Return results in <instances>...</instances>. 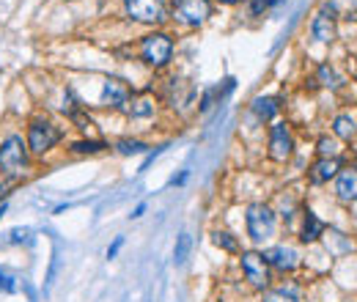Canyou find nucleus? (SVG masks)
Wrapping results in <instances>:
<instances>
[{"label":"nucleus","mask_w":357,"mask_h":302,"mask_svg":"<svg viewBox=\"0 0 357 302\" xmlns=\"http://www.w3.org/2000/svg\"><path fill=\"white\" fill-rule=\"evenodd\" d=\"M28 165V146L22 143L19 135H8L0 146V170L8 176L22 173V168Z\"/></svg>","instance_id":"obj_1"},{"label":"nucleus","mask_w":357,"mask_h":302,"mask_svg":"<svg viewBox=\"0 0 357 302\" xmlns=\"http://www.w3.org/2000/svg\"><path fill=\"white\" fill-rule=\"evenodd\" d=\"M141 55H143V61H146L148 66H154V69L165 66V64L171 61V55H173V42H171V36H165V33H151V36H146L141 44Z\"/></svg>","instance_id":"obj_2"},{"label":"nucleus","mask_w":357,"mask_h":302,"mask_svg":"<svg viewBox=\"0 0 357 302\" xmlns=\"http://www.w3.org/2000/svg\"><path fill=\"white\" fill-rule=\"evenodd\" d=\"M245 220H247V233H250L253 242H264V239H270L275 233V215L264 204L247 206V217Z\"/></svg>","instance_id":"obj_3"},{"label":"nucleus","mask_w":357,"mask_h":302,"mask_svg":"<svg viewBox=\"0 0 357 302\" xmlns=\"http://www.w3.org/2000/svg\"><path fill=\"white\" fill-rule=\"evenodd\" d=\"M209 14H212L209 0H176V8H173V17L184 25H193V28L204 25Z\"/></svg>","instance_id":"obj_4"},{"label":"nucleus","mask_w":357,"mask_h":302,"mask_svg":"<svg viewBox=\"0 0 357 302\" xmlns=\"http://www.w3.org/2000/svg\"><path fill=\"white\" fill-rule=\"evenodd\" d=\"M58 141H61V132L50 121H33L31 130H28V146H31V151H36V154L50 151Z\"/></svg>","instance_id":"obj_5"},{"label":"nucleus","mask_w":357,"mask_h":302,"mask_svg":"<svg viewBox=\"0 0 357 302\" xmlns=\"http://www.w3.org/2000/svg\"><path fill=\"white\" fill-rule=\"evenodd\" d=\"M242 269H245V278L256 286V289H267L270 286V264L261 253H242Z\"/></svg>","instance_id":"obj_6"},{"label":"nucleus","mask_w":357,"mask_h":302,"mask_svg":"<svg viewBox=\"0 0 357 302\" xmlns=\"http://www.w3.org/2000/svg\"><path fill=\"white\" fill-rule=\"evenodd\" d=\"M124 8L138 22H162L165 19V3L162 0H124Z\"/></svg>","instance_id":"obj_7"},{"label":"nucleus","mask_w":357,"mask_h":302,"mask_svg":"<svg viewBox=\"0 0 357 302\" xmlns=\"http://www.w3.org/2000/svg\"><path fill=\"white\" fill-rule=\"evenodd\" d=\"M291 149H294V141H291L286 124H275L272 132H270V157L284 162V159L291 157Z\"/></svg>","instance_id":"obj_8"},{"label":"nucleus","mask_w":357,"mask_h":302,"mask_svg":"<svg viewBox=\"0 0 357 302\" xmlns=\"http://www.w3.org/2000/svg\"><path fill=\"white\" fill-rule=\"evenodd\" d=\"M102 102L110 107H124L130 102V85L119 77L105 80V91H102Z\"/></svg>","instance_id":"obj_9"},{"label":"nucleus","mask_w":357,"mask_h":302,"mask_svg":"<svg viewBox=\"0 0 357 302\" xmlns=\"http://www.w3.org/2000/svg\"><path fill=\"white\" fill-rule=\"evenodd\" d=\"M336 193L341 201H355L357 198V168H347L338 173V181H336Z\"/></svg>","instance_id":"obj_10"},{"label":"nucleus","mask_w":357,"mask_h":302,"mask_svg":"<svg viewBox=\"0 0 357 302\" xmlns=\"http://www.w3.org/2000/svg\"><path fill=\"white\" fill-rule=\"evenodd\" d=\"M264 258H267V264L278 267L281 272H291L297 267V253L291 247H272L264 253Z\"/></svg>","instance_id":"obj_11"},{"label":"nucleus","mask_w":357,"mask_h":302,"mask_svg":"<svg viewBox=\"0 0 357 302\" xmlns=\"http://www.w3.org/2000/svg\"><path fill=\"white\" fill-rule=\"evenodd\" d=\"M338 170H341V165H338L336 157H322V159L311 168V181H316V184L330 181L333 176H338Z\"/></svg>","instance_id":"obj_12"},{"label":"nucleus","mask_w":357,"mask_h":302,"mask_svg":"<svg viewBox=\"0 0 357 302\" xmlns=\"http://www.w3.org/2000/svg\"><path fill=\"white\" fill-rule=\"evenodd\" d=\"M311 33H313V39L322 42V44L333 42V39H336V22H333V17H327L324 11L316 14V19H313V25H311Z\"/></svg>","instance_id":"obj_13"},{"label":"nucleus","mask_w":357,"mask_h":302,"mask_svg":"<svg viewBox=\"0 0 357 302\" xmlns=\"http://www.w3.org/2000/svg\"><path fill=\"white\" fill-rule=\"evenodd\" d=\"M324 231V223L313 215V212H305V223H302V242H316Z\"/></svg>","instance_id":"obj_14"},{"label":"nucleus","mask_w":357,"mask_h":302,"mask_svg":"<svg viewBox=\"0 0 357 302\" xmlns=\"http://www.w3.org/2000/svg\"><path fill=\"white\" fill-rule=\"evenodd\" d=\"M253 113H256L261 121H270V118L278 113V99H272V96H259V99L253 102Z\"/></svg>","instance_id":"obj_15"},{"label":"nucleus","mask_w":357,"mask_h":302,"mask_svg":"<svg viewBox=\"0 0 357 302\" xmlns=\"http://www.w3.org/2000/svg\"><path fill=\"white\" fill-rule=\"evenodd\" d=\"M333 130H336V135L338 138H344V141H352L357 132V124L352 116H336V121H333Z\"/></svg>","instance_id":"obj_16"},{"label":"nucleus","mask_w":357,"mask_h":302,"mask_svg":"<svg viewBox=\"0 0 357 302\" xmlns=\"http://www.w3.org/2000/svg\"><path fill=\"white\" fill-rule=\"evenodd\" d=\"M190 247H193V236H190V233H182V236L176 239V247H173V261H176V264H184L187 256H190Z\"/></svg>","instance_id":"obj_17"},{"label":"nucleus","mask_w":357,"mask_h":302,"mask_svg":"<svg viewBox=\"0 0 357 302\" xmlns=\"http://www.w3.org/2000/svg\"><path fill=\"white\" fill-rule=\"evenodd\" d=\"M212 242L217 247H223V250H228V253H236L239 250V245H236V239L231 236V233H225V231H214L212 233Z\"/></svg>","instance_id":"obj_18"},{"label":"nucleus","mask_w":357,"mask_h":302,"mask_svg":"<svg viewBox=\"0 0 357 302\" xmlns=\"http://www.w3.org/2000/svg\"><path fill=\"white\" fill-rule=\"evenodd\" d=\"M116 149L130 157V154H143L148 146H146V143H141V141H119V146H116Z\"/></svg>","instance_id":"obj_19"},{"label":"nucleus","mask_w":357,"mask_h":302,"mask_svg":"<svg viewBox=\"0 0 357 302\" xmlns=\"http://www.w3.org/2000/svg\"><path fill=\"white\" fill-rule=\"evenodd\" d=\"M71 149L80 151V154H96V151L105 149V143H102V141H80V143H74Z\"/></svg>","instance_id":"obj_20"},{"label":"nucleus","mask_w":357,"mask_h":302,"mask_svg":"<svg viewBox=\"0 0 357 302\" xmlns=\"http://www.w3.org/2000/svg\"><path fill=\"white\" fill-rule=\"evenodd\" d=\"M151 110H154V105H151L148 99H141V102H135V107H132V116L143 118V116H151Z\"/></svg>","instance_id":"obj_21"},{"label":"nucleus","mask_w":357,"mask_h":302,"mask_svg":"<svg viewBox=\"0 0 357 302\" xmlns=\"http://www.w3.org/2000/svg\"><path fill=\"white\" fill-rule=\"evenodd\" d=\"M319 154H322V157H336V143H333L330 138H322V141H319Z\"/></svg>","instance_id":"obj_22"},{"label":"nucleus","mask_w":357,"mask_h":302,"mask_svg":"<svg viewBox=\"0 0 357 302\" xmlns=\"http://www.w3.org/2000/svg\"><path fill=\"white\" fill-rule=\"evenodd\" d=\"M319 75H322V80H324V85H333V88L338 85V77H336V72H333L330 66H322V69H319Z\"/></svg>","instance_id":"obj_23"},{"label":"nucleus","mask_w":357,"mask_h":302,"mask_svg":"<svg viewBox=\"0 0 357 302\" xmlns=\"http://www.w3.org/2000/svg\"><path fill=\"white\" fill-rule=\"evenodd\" d=\"M275 3H281V0H253L250 11H253V14H261V11H267L270 6H275Z\"/></svg>","instance_id":"obj_24"},{"label":"nucleus","mask_w":357,"mask_h":302,"mask_svg":"<svg viewBox=\"0 0 357 302\" xmlns=\"http://www.w3.org/2000/svg\"><path fill=\"white\" fill-rule=\"evenodd\" d=\"M0 289H3V292H14V289H17L14 278H11V275H6V272H0Z\"/></svg>","instance_id":"obj_25"},{"label":"nucleus","mask_w":357,"mask_h":302,"mask_svg":"<svg viewBox=\"0 0 357 302\" xmlns=\"http://www.w3.org/2000/svg\"><path fill=\"white\" fill-rule=\"evenodd\" d=\"M264 302H297V300L291 294H286V292H275V294H267Z\"/></svg>","instance_id":"obj_26"},{"label":"nucleus","mask_w":357,"mask_h":302,"mask_svg":"<svg viewBox=\"0 0 357 302\" xmlns=\"http://www.w3.org/2000/svg\"><path fill=\"white\" fill-rule=\"evenodd\" d=\"M22 239L28 242V239H31V231H28V228H14V231H11V242H22Z\"/></svg>","instance_id":"obj_27"},{"label":"nucleus","mask_w":357,"mask_h":302,"mask_svg":"<svg viewBox=\"0 0 357 302\" xmlns=\"http://www.w3.org/2000/svg\"><path fill=\"white\" fill-rule=\"evenodd\" d=\"M121 245H124V239H121V236H119V239H116V242H113V245H110V247H107V258H116V253H119V250H121Z\"/></svg>","instance_id":"obj_28"},{"label":"nucleus","mask_w":357,"mask_h":302,"mask_svg":"<svg viewBox=\"0 0 357 302\" xmlns=\"http://www.w3.org/2000/svg\"><path fill=\"white\" fill-rule=\"evenodd\" d=\"M143 212H146V204H141V206L132 212V217H143Z\"/></svg>","instance_id":"obj_29"},{"label":"nucleus","mask_w":357,"mask_h":302,"mask_svg":"<svg viewBox=\"0 0 357 302\" xmlns=\"http://www.w3.org/2000/svg\"><path fill=\"white\" fill-rule=\"evenodd\" d=\"M220 3H225V6H234V3H239V0H220Z\"/></svg>","instance_id":"obj_30"},{"label":"nucleus","mask_w":357,"mask_h":302,"mask_svg":"<svg viewBox=\"0 0 357 302\" xmlns=\"http://www.w3.org/2000/svg\"><path fill=\"white\" fill-rule=\"evenodd\" d=\"M3 212H6V206H0V217H3Z\"/></svg>","instance_id":"obj_31"}]
</instances>
